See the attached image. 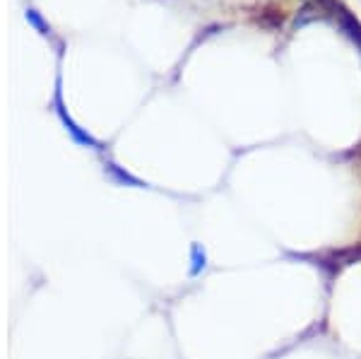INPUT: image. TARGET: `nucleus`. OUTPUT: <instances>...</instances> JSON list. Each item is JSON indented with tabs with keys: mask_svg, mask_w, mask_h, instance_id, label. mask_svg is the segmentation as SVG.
I'll return each mask as SVG.
<instances>
[{
	"mask_svg": "<svg viewBox=\"0 0 361 359\" xmlns=\"http://www.w3.org/2000/svg\"><path fill=\"white\" fill-rule=\"evenodd\" d=\"M335 20H337V25H340L342 32H345V37L349 39V42H354L357 51H361V22L352 13H349L342 3H340V8H337Z\"/></svg>",
	"mask_w": 361,
	"mask_h": 359,
	"instance_id": "nucleus-1",
	"label": "nucleus"
},
{
	"mask_svg": "<svg viewBox=\"0 0 361 359\" xmlns=\"http://www.w3.org/2000/svg\"><path fill=\"white\" fill-rule=\"evenodd\" d=\"M27 20L32 22V25L37 27V29H39V32H42V34H49V32H51V29L44 25V20H42V17L37 15V10H27Z\"/></svg>",
	"mask_w": 361,
	"mask_h": 359,
	"instance_id": "nucleus-5",
	"label": "nucleus"
},
{
	"mask_svg": "<svg viewBox=\"0 0 361 359\" xmlns=\"http://www.w3.org/2000/svg\"><path fill=\"white\" fill-rule=\"evenodd\" d=\"M56 107H58V116H61L63 126H66L68 133L75 138V140H78V142H82V145H90V147H99V142L94 140V138H92L87 130L80 128V126L75 123V121L70 118V116L66 114V107H63V102H61V92H56Z\"/></svg>",
	"mask_w": 361,
	"mask_h": 359,
	"instance_id": "nucleus-2",
	"label": "nucleus"
},
{
	"mask_svg": "<svg viewBox=\"0 0 361 359\" xmlns=\"http://www.w3.org/2000/svg\"><path fill=\"white\" fill-rule=\"evenodd\" d=\"M190 258H193V268H190V275H200L207 265V256H205V248H200L197 244H193L190 248Z\"/></svg>",
	"mask_w": 361,
	"mask_h": 359,
	"instance_id": "nucleus-3",
	"label": "nucleus"
},
{
	"mask_svg": "<svg viewBox=\"0 0 361 359\" xmlns=\"http://www.w3.org/2000/svg\"><path fill=\"white\" fill-rule=\"evenodd\" d=\"M109 171H111L114 176L118 178V181H123V183H133V186H145V183L140 181V178L130 176V174H128V171H121V169H118V166H116V164H109Z\"/></svg>",
	"mask_w": 361,
	"mask_h": 359,
	"instance_id": "nucleus-4",
	"label": "nucleus"
}]
</instances>
